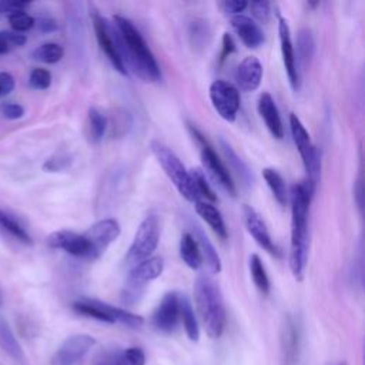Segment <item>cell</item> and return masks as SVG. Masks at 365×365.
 I'll return each instance as SVG.
<instances>
[{"label": "cell", "mask_w": 365, "mask_h": 365, "mask_svg": "<svg viewBox=\"0 0 365 365\" xmlns=\"http://www.w3.org/2000/svg\"><path fill=\"white\" fill-rule=\"evenodd\" d=\"M113 23L114 26H111V30L114 43L125 70L127 67L131 68L144 81L160 80V66L135 26L120 14L114 16Z\"/></svg>", "instance_id": "1"}, {"label": "cell", "mask_w": 365, "mask_h": 365, "mask_svg": "<svg viewBox=\"0 0 365 365\" xmlns=\"http://www.w3.org/2000/svg\"><path fill=\"white\" fill-rule=\"evenodd\" d=\"M314 191L307 182L291 188V245L289 268L295 279L304 278L308 258V210Z\"/></svg>", "instance_id": "2"}, {"label": "cell", "mask_w": 365, "mask_h": 365, "mask_svg": "<svg viewBox=\"0 0 365 365\" xmlns=\"http://www.w3.org/2000/svg\"><path fill=\"white\" fill-rule=\"evenodd\" d=\"M194 301L207 335L221 336L227 319L224 301L220 287L207 274H200L194 281Z\"/></svg>", "instance_id": "3"}, {"label": "cell", "mask_w": 365, "mask_h": 365, "mask_svg": "<svg viewBox=\"0 0 365 365\" xmlns=\"http://www.w3.org/2000/svg\"><path fill=\"white\" fill-rule=\"evenodd\" d=\"M150 148H151V153L154 154V157L157 158L158 164L161 165V168L164 170L167 177L170 178V181L177 188V191L187 201H191V202L198 201V195L195 192V188H194L191 177H190V171H187V168L184 167L181 160L167 145H164L160 141H155V140L151 141Z\"/></svg>", "instance_id": "4"}, {"label": "cell", "mask_w": 365, "mask_h": 365, "mask_svg": "<svg viewBox=\"0 0 365 365\" xmlns=\"http://www.w3.org/2000/svg\"><path fill=\"white\" fill-rule=\"evenodd\" d=\"M73 309L84 317H90L107 324H121L133 329L141 328L144 324L143 317L94 298H80L74 301Z\"/></svg>", "instance_id": "5"}, {"label": "cell", "mask_w": 365, "mask_h": 365, "mask_svg": "<svg viewBox=\"0 0 365 365\" xmlns=\"http://www.w3.org/2000/svg\"><path fill=\"white\" fill-rule=\"evenodd\" d=\"M289 127H291V134L294 138V143L299 151V155L302 158V164L307 171V184L309 188L315 192V187L319 180L321 174V158L317 147L311 143L309 134L301 120L297 117V114L289 115Z\"/></svg>", "instance_id": "6"}, {"label": "cell", "mask_w": 365, "mask_h": 365, "mask_svg": "<svg viewBox=\"0 0 365 365\" xmlns=\"http://www.w3.org/2000/svg\"><path fill=\"white\" fill-rule=\"evenodd\" d=\"M160 241V221L157 215L145 217L138 225L134 240L128 248L125 261L137 265L151 257Z\"/></svg>", "instance_id": "7"}, {"label": "cell", "mask_w": 365, "mask_h": 365, "mask_svg": "<svg viewBox=\"0 0 365 365\" xmlns=\"http://www.w3.org/2000/svg\"><path fill=\"white\" fill-rule=\"evenodd\" d=\"M163 269H164V262H163V258L160 257H150L138 262L137 265H134L125 281V288L123 291V301L125 304L137 302L140 295L143 294L145 284L158 278Z\"/></svg>", "instance_id": "8"}, {"label": "cell", "mask_w": 365, "mask_h": 365, "mask_svg": "<svg viewBox=\"0 0 365 365\" xmlns=\"http://www.w3.org/2000/svg\"><path fill=\"white\" fill-rule=\"evenodd\" d=\"M190 133L192 134V137L197 140V143L200 144V154H201V161L205 167V170L210 173V175L231 195L235 197L237 195V187L235 182L228 171V168L225 167V164L222 163V160L218 157V154L215 153V150L212 148V145L207 141V138L191 124H188Z\"/></svg>", "instance_id": "9"}, {"label": "cell", "mask_w": 365, "mask_h": 365, "mask_svg": "<svg viewBox=\"0 0 365 365\" xmlns=\"http://www.w3.org/2000/svg\"><path fill=\"white\" fill-rule=\"evenodd\" d=\"M210 100L221 118L228 123L235 121L240 108V93L234 84L225 80H214L210 86Z\"/></svg>", "instance_id": "10"}, {"label": "cell", "mask_w": 365, "mask_h": 365, "mask_svg": "<svg viewBox=\"0 0 365 365\" xmlns=\"http://www.w3.org/2000/svg\"><path fill=\"white\" fill-rule=\"evenodd\" d=\"M120 224L114 218H104L93 224L84 232V237L90 244L88 261L100 258L106 252V250L120 237Z\"/></svg>", "instance_id": "11"}, {"label": "cell", "mask_w": 365, "mask_h": 365, "mask_svg": "<svg viewBox=\"0 0 365 365\" xmlns=\"http://www.w3.org/2000/svg\"><path fill=\"white\" fill-rule=\"evenodd\" d=\"M96 339L87 334L68 336L54 352L51 365H76L93 348Z\"/></svg>", "instance_id": "12"}, {"label": "cell", "mask_w": 365, "mask_h": 365, "mask_svg": "<svg viewBox=\"0 0 365 365\" xmlns=\"http://www.w3.org/2000/svg\"><path fill=\"white\" fill-rule=\"evenodd\" d=\"M91 20H93V27H94L96 38H97V43H98L100 48L103 50V53L110 60V63L114 67V70H117L123 76H127V70H125V67H124V64H123V61L120 58V54H118L115 43H114L111 24L103 16H100V13L97 10L93 11Z\"/></svg>", "instance_id": "13"}, {"label": "cell", "mask_w": 365, "mask_h": 365, "mask_svg": "<svg viewBox=\"0 0 365 365\" xmlns=\"http://www.w3.org/2000/svg\"><path fill=\"white\" fill-rule=\"evenodd\" d=\"M47 244L48 247L63 250L73 257L88 259L90 255V244L87 238L84 234H77L74 231H54L47 237Z\"/></svg>", "instance_id": "14"}, {"label": "cell", "mask_w": 365, "mask_h": 365, "mask_svg": "<svg viewBox=\"0 0 365 365\" xmlns=\"http://www.w3.org/2000/svg\"><path fill=\"white\" fill-rule=\"evenodd\" d=\"M242 220H244V225H245L247 231L255 240V242L262 250H265L268 254L278 255V250L271 240V235L267 230L265 222L262 221L261 215L251 205H247V204L242 205Z\"/></svg>", "instance_id": "15"}, {"label": "cell", "mask_w": 365, "mask_h": 365, "mask_svg": "<svg viewBox=\"0 0 365 365\" xmlns=\"http://www.w3.org/2000/svg\"><path fill=\"white\" fill-rule=\"evenodd\" d=\"M278 34H279V44H281V56H282V63L289 80V84L292 87V90H298L299 88V73L297 70V63H295V48L291 40V31H289V26L287 23L285 19H279L278 23Z\"/></svg>", "instance_id": "16"}, {"label": "cell", "mask_w": 365, "mask_h": 365, "mask_svg": "<svg viewBox=\"0 0 365 365\" xmlns=\"http://www.w3.org/2000/svg\"><path fill=\"white\" fill-rule=\"evenodd\" d=\"M178 319V294L167 292L153 314V324L163 332H171L177 327Z\"/></svg>", "instance_id": "17"}, {"label": "cell", "mask_w": 365, "mask_h": 365, "mask_svg": "<svg viewBox=\"0 0 365 365\" xmlns=\"http://www.w3.org/2000/svg\"><path fill=\"white\" fill-rule=\"evenodd\" d=\"M235 80L241 90L255 91L262 80V66L254 56H247L238 64L235 71Z\"/></svg>", "instance_id": "18"}, {"label": "cell", "mask_w": 365, "mask_h": 365, "mask_svg": "<svg viewBox=\"0 0 365 365\" xmlns=\"http://www.w3.org/2000/svg\"><path fill=\"white\" fill-rule=\"evenodd\" d=\"M281 352L284 365H295L299 355V329L291 317H287L282 324Z\"/></svg>", "instance_id": "19"}, {"label": "cell", "mask_w": 365, "mask_h": 365, "mask_svg": "<svg viewBox=\"0 0 365 365\" xmlns=\"http://www.w3.org/2000/svg\"><path fill=\"white\" fill-rule=\"evenodd\" d=\"M258 113L261 118L264 120L268 131L274 138H282L284 137V125L281 121L279 111L277 108V104L269 93H262L258 98Z\"/></svg>", "instance_id": "20"}, {"label": "cell", "mask_w": 365, "mask_h": 365, "mask_svg": "<svg viewBox=\"0 0 365 365\" xmlns=\"http://www.w3.org/2000/svg\"><path fill=\"white\" fill-rule=\"evenodd\" d=\"M231 26L238 34L240 40L251 48H255L264 43V33L261 27L248 16L237 14L231 19Z\"/></svg>", "instance_id": "21"}, {"label": "cell", "mask_w": 365, "mask_h": 365, "mask_svg": "<svg viewBox=\"0 0 365 365\" xmlns=\"http://www.w3.org/2000/svg\"><path fill=\"white\" fill-rule=\"evenodd\" d=\"M191 228H192L191 234L195 238L200 252H201V257H202V264H205L210 274H218L221 271V258H220L218 252L215 251L214 245L211 244V241L208 240L205 232L201 230V227L191 222Z\"/></svg>", "instance_id": "22"}, {"label": "cell", "mask_w": 365, "mask_h": 365, "mask_svg": "<svg viewBox=\"0 0 365 365\" xmlns=\"http://www.w3.org/2000/svg\"><path fill=\"white\" fill-rule=\"evenodd\" d=\"M195 211L197 214L208 224V227L221 238L225 240L228 237V231L225 227V222L221 217V212L211 204L207 201H195Z\"/></svg>", "instance_id": "23"}, {"label": "cell", "mask_w": 365, "mask_h": 365, "mask_svg": "<svg viewBox=\"0 0 365 365\" xmlns=\"http://www.w3.org/2000/svg\"><path fill=\"white\" fill-rule=\"evenodd\" d=\"M178 315L188 339L197 342L200 339V327L194 308L185 295H178Z\"/></svg>", "instance_id": "24"}, {"label": "cell", "mask_w": 365, "mask_h": 365, "mask_svg": "<svg viewBox=\"0 0 365 365\" xmlns=\"http://www.w3.org/2000/svg\"><path fill=\"white\" fill-rule=\"evenodd\" d=\"M314 50H315V43H314V36L311 33V30L308 29H301L297 34V57H295V63H297V70L299 73L301 70H307L311 58L314 56Z\"/></svg>", "instance_id": "25"}, {"label": "cell", "mask_w": 365, "mask_h": 365, "mask_svg": "<svg viewBox=\"0 0 365 365\" xmlns=\"http://www.w3.org/2000/svg\"><path fill=\"white\" fill-rule=\"evenodd\" d=\"M220 144H221V148H222L224 155L227 158V163L230 164L232 171L238 175V178L242 181V184L245 187H250L254 182V177H252V173L248 168V165L237 155V153L232 150V147L225 140L221 138Z\"/></svg>", "instance_id": "26"}, {"label": "cell", "mask_w": 365, "mask_h": 365, "mask_svg": "<svg viewBox=\"0 0 365 365\" xmlns=\"http://www.w3.org/2000/svg\"><path fill=\"white\" fill-rule=\"evenodd\" d=\"M180 255L187 267L191 269H198L202 265V257L198 244L191 232H184L180 241Z\"/></svg>", "instance_id": "27"}, {"label": "cell", "mask_w": 365, "mask_h": 365, "mask_svg": "<svg viewBox=\"0 0 365 365\" xmlns=\"http://www.w3.org/2000/svg\"><path fill=\"white\" fill-rule=\"evenodd\" d=\"M262 177H264L267 185L269 187L274 198L278 201V204L285 205L288 201V191H287V185H285V181L281 177V174L274 168H264Z\"/></svg>", "instance_id": "28"}, {"label": "cell", "mask_w": 365, "mask_h": 365, "mask_svg": "<svg viewBox=\"0 0 365 365\" xmlns=\"http://www.w3.org/2000/svg\"><path fill=\"white\" fill-rule=\"evenodd\" d=\"M0 227L7 231L10 235H13L17 241L26 244V245H31L33 240L30 237V234L26 231V228L9 212L3 211L0 208Z\"/></svg>", "instance_id": "29"}, {"label": "cell", "mask_w": 365, "mask_h": 365, "mask_svg": "<svg viewBox=\"0 0 365 365\" xmlns=\"http://www.w3.org/2000/svg\"><path fill=\"white\" fill-rule=\"evenodd\" d=\"M87 127H88V138L91 143L97 144L106 134L107 130V118L97 110L90 108L87 115Z\"/></svg>", "instance_id": "30"}, {"label": "cell", "mask_w": 365, "mask_h": 365, "mask_svg": "<svg viewBox=\"0 0 365 365\" xmlns=\"http://www.w3.org/2000/svg\"><path fill=\"white\" fill-rule=\"evenodd\" d=\"M250 272H251V278H252L255 287L264 295H267L269 292V279H268L265 267H264L259 255H257V254H252L250 257Z\"/></svg>", "instance_id": "31"}, {"label": "cell", "mask_w": 365, "mask_h": 365, "mask_svg": "<svg viewBox=\"0 0 365 365\" xmlns=\"http://www.w3.org/2000/svg\"><path fill=\"white\" fill-rule=\"evenodd\" d=\"M0 346L13 358L20 359L23 352L20 348V344L17 342L13 331L10 329V327L7 325V322L4 319L0 318Z\"/></svg>", "instance_id": "32"}, {"label": "cell", "mask_w": 365, "mask_h": 365, "mask_svg": "<svg viewBox=\"0 0 365 365\" xmlns=\"http://www.w3.org/2000/svg\"><path fill=\"white\" fill-rule=\"evenodd\" d=\"M63 56H64V50L57 43H44L33 51V57L37 61H41L46 64L58 63L63 58Z\"/></svg>", "instance_id": "33"}, {"label": "cell", "mask_w": 365, "mask_h": 365, "mask_svg": "<svg viewBox=\"0 0 365 365\" xmlns=\"http://www.w3.org/2000/svg\"><path fill=\"white\" fill-rule=\"evenodd\" d=\"M190 177H191V181H192V185L195 188V192L198 197H204L205 200L214 202L217 201V195L215 192L212 191V188L210 187L204 173L200 170V168H192L190 171Z\"/></svg>", "instance_id": "34"}, {"label": "cell", "mask_w": 365, "mask_h": 365, "mask_svg": "<svg viewBox=\"0 0 365 365\" xmlns=\"http://www.w3.org/2000/svg\"><path fill=\"white\" fill-rule=\"evenodd\" d=\"M115 365H144L145 364V355L141 348L131 346L114 356Z\"/></svg>", "instance_id": "35"}, {"label": "cell", "mask_w": 365, "mask_h": 365, "mask_svg": "<svg viewBox=\"0 0 365 365\" xmlns=\"http://www.w3.org/2000/svg\"><path fill=\"white\" fill-rule=\"evenodd\" d=\"M26 43V36L11 31H0V54L9 53L14 47H21Z\"/></svg>", "instance_id": "36"}, {"label": "cell", "mask_w": 365, "mask_h": 365, "mask_svg": "<svg viewBox=\"0 0 365 365\" xmlns=\"http://www.w3.org/2000/svg\"><path fill=\"white\" fill-rule=\"evenodd\" d=\"M9 23L14 33H24L34 26V19L26 11H17L9 14Z\"/></svg>", "instance_id": "37"}, {"label": "cell", "mask_w": 365, "mask_h": 365, "mask_svg": "<svg viewBox=\"0 0 365 365\" xmlns=\"http://www.w3.org/2000/svg\"><path fill=\"white\" fill-rule=\"evenodd\" d=\"M29 83L33 88L36 90H46L50 87L51 84V74L48 70L46 68H34L31 73H30V77H29Z\"/></svg>", "instance_id": "38"}, {"label": "cell", "mask_w": 365, "mask_h": 365, "mask_svg": "<svg viewBox=\"0 0 365 365\" xmlns=\"http://www.w3.org/2000/svg\"><path fill=\"white\" fill-rule=\"evenodd\" d=\"M208 34L207 30V24H204V21H192L190 26V37H191V43L194 46H200L202 47L205 43V36Z\"/></svg>", "instance_id": "39"}, {"label": "cell", "mask_w": 365, "mask_h": 365, "mask_svg": "<svg viewBox=\"0 0 365 365\" xmlns=\"http://www.w3.org/2000/svg\"><path fill=\"white\" fill-rule=\"evenodd\" d=\"M248 6H250V9H251L252 16H254L257 20H259V21H262V23H267V21L269 20V16H271V4H269L268 1H262V0H259V1H251V3H248Z\"/></svg>", "instance_id": "40"}, {"label": "cell", "mask_w": 365, "mask_h": 365, "mask_svg": "<svg viewBox=\"0 0 365 365\" xmlns=\"http://www.w3.org/2000/svg\"><path fill=\"white\" fill-rule=\"evenodd\" d=\"M70 164V158L68 157H51L48 158L44 165H43V170L48 171V173H56V171H61L64 170L67 165Z\"/></svg>", "instance_id": "41"}, {"label": "cell", "mask_w": 365, "mask_h": 365, "mask_svg": "<svg viewBox=\"0 0 365 365\" xmlns=\"http://www.w3.org/2000/svg\"><path fill=\"white\" fill-rule=\"evenodd\" d=\"M1 114L9 120H17L24 115V108L17 103H4L1 106Z\"/></svg>", "instance_id": "42"}, {"label": "cell", "mask_w": 365, "mask_h": 365, "mask_svg": "<svg viewBox=\"0 0 365 365\" xmlns=\"http://www.w3.org/2000/svg\"><path fill=\"white\" fill-rule=\"evenodd\" d=\"M220 7L222 9V11L237 16L248 7V3L244 0H225L220 3Z\"/></svg>", "instance_id": "43"}, {"label": "cell", "mask_w": 365, "mask_h": 365, "mask_svg": "<svg viewBox=\"0 0 365 365\" xmlns=\"http://www.w3.org/2000/svg\"><path fill=\"white\" fill-rule=\"evenodd\" d=\"M14 88V78L10 73L1 71L0 73V94L1 96H7L13 91Z\"/></svg>", "instance_id": "44"}, {"label": "cell", "mask_w": 365, "mask_h": 365, "mask_svg": "<svg viewBox=\"0 0 365 365\" xmlns=\"http://www.w3.org/2000/svg\"><path fill=\"white\" fill-rule=\"evenodd\" d=\"M29 1H17V0H9V1H3L0 4V9L3 11H9V14L11 13H17V11H24L26 7H29Z\"/></svg>", "instance_id": "45"}, {"label": "cell", "mask_w": 365, "mask_h": 365, "mask_svg": "<svg viewBox=\"0 0 365 365\" xmlns=\"http://www.w3.org/2000/svg\"><path fill=\"white\" fill-rule=\"evenodd\" d=\"M234 50H235V43H234L232 37L228 33H224V36H222V50H221V56H220L221 61H224L231 53H234Z\"/></svg>", "instance_id": "46"}, {"label": "cell", "mask_w": 365, "mask_h": 365, "mask_svg": "<svg viewBox=\"0 0 365 365\" xmlns=\"http://www.w3.org/2000/svg\"><path fill=\"white\" fill-rule=\"evenodd\" d=\"M38 29L44 33H51V31L57 30V23L53 19H41L38 21Z\"/></svg>", "instance_id": "47"}, {"label": "cell", "mask_w": 365, "mask_h": 365, "mask_svg": "<svg viewBox=\"0 0 365 365\" xmlns=\"http://www.w3.org/2000/svg\"><path fill=\"white\" fill-rule=\"evenodd\" d=\"M0 305H1V294H0Z\"/></svg>", "instance_id": "48"}, {"label": "cell", "mask_w": 365, "mask_h": 365, "mask_svg": "<svg viewBox=\"0 0 365 365\" xmlns=\"http://www.w3.org/2000/svg\"><path fill=\"white\" fill-rule=\"evenodd\" d=\"M338 365H344V364H338Z\"/></svg>", "instance_id": "49"}, {"label": "cell", "mask_w": 365, "mask_h": 365, "mask_svg": "<svg viewBox=\"0 0 365 365\" xmlns=\"http://www.w3.org/2000/svg\"><path fill=\"white\" fill-rule=\"evenodd\" d=\"M0 97H1V94H0Z\"/></svg>", "instance_id": "50"}]
</instances>
